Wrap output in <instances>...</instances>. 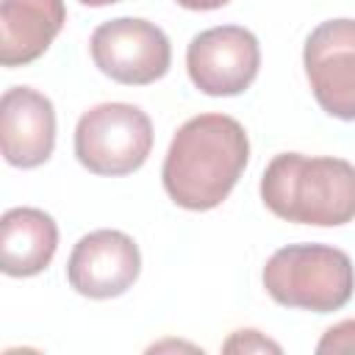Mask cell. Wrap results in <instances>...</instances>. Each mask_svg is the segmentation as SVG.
Listing matches in <instances>:
<instances>
[{
    "instance_id": "6da1fadb",
    "label": "cell",
    "mask_w": 355,
    "mask_h": 355,
    "mask_svg": "<svg viewBox=\"0 0 355 355\" xmlns=\"http://www.w3.org/2000/svg\"><path fill=\"white\" fill-rule=\"evenodd\" d=\"M250 158V139L227 114H200L180 125L166 158L164 189L172 202L189 211H211L239 183Z\"/></svg>"
},
{
    "instance_id": "7a4b0ae2",
    "label": "cell",
    "mask_w": 355,
    "mask_h": 355,
    "mask_svg": "<svg viewBox=\"0 0 355 355\" xmlns=\"http://www.w3.org/2000/svg\"><path fill=\"white\" fill-rule=\"evenodd\" d=\"M261 200L286 222L347 225L355 219V166L333 155L280 153L261 178Z\"/></svg>"
},
{
    "instance_id": "3957f363",
    "label": "cell",
    "mask_w": 355,
    "mask_h": 355,
    "mask_svg": "<svg viewBox=\"0 0 355 355\" xmlns=\"http://www.w3.org/2000/svg\"><path fill=\"white\" fill-rule=\"evenodd\" d=\"M263 288L286 308L330 313L349 302L355 291V266L338 247L288 244L266 261Z\"/></svg>"
},
{
    "instance_id": "277c9868",
    "label": "cell",
    "mask_w": 355,
    "mask_h": 355,
    "mask_svg": "<svg viewBox=\"0 0 355 355\" xmlns=\"http://www.w3.org/2000/svg\"><path fill=\"white\" fill-rule=\"evenodd\" d=\"M153 150V122L130 103H100L75 128V155L94 175L136 172Z\"/></svg>"
},
{
    "instance_id": "5b68a950",
    "label": "cell",
    "mask_w": 355,
    "mask_h": 355,
    "mask_svg": "<svg viewBox=\"0 0 355 355\" xmlns=\"http://www.w3.org/2000/svg\"><path fill=\"white\" fill-rule=\"evenodd\" d=\"M89 50L94 67L125 86L155 83L172 64L166 33L139 17H116L97 25L89 39Z\"/></svg>"
},
{
    "instance_id": "8992f818",
    "label": "cell",
    "mask_w": 355,
    "mask_h": 355,
    "mask_svg": "<svg viewBox=\"0 0 355 355\" xmlns=\"http://www.w3.org/2000/svg\"><path fill=\"white\" fill-rule=\"evenodd\" d=\"M258 39L241 25H216L197 33L186 50L191 83L211 97L241 94L258 75Z\"/></svg>"
},
{
    "instance_id": "52a82bcc",
    "label": "cell",
    "mask_w": 355,
    "mask_h": 355,
    "mask_svg": "<svg viewBox=\"0 0 355 355\" xmlns=\"http://www.w3.org/2000/svg\"><path fill=\"white\" fill-rule=\"evenodd\" d=\"M302 64L322 111L355 122V19L316 25L305 42Z\"/></svg>"
},
{
    "instance_id": "ba28073f",
    "label": "cell",
    "mask_w": 355,
    "mask_h": 355,
    "mask_svg": "<svg viewBox=\"0 0 355 355\" xmlns=\"http://www.w3.org/2000/svg\"><path fill=\"white\" fill-rule=\"evenodd\" d=\"M141 272L136 241L122 230L86 233L67 263L69 286L92 300H111L125 294Z\"/></svg>"
},
{
    "instance_id": "9c48e42d",
    "label": "cell",
    "mask_w": 355,
    "mask_h": 355,
    "mask_svg": "<svg viewBox=\"0 0 355 355\" xmlns=\"http://www.w3.org/2000/svg\"><path fill=\"white\" fill-rule=\"evenodd\" d=\"M0 147L11 166H42L55 147V111L53 103L31 89L11 86L0 100Z\"/></svg>"
},
{
    "instance_id": "30bf717a",
    "label": "cell",
    "mask_w": 355,
    "mask_h": 355,
    "mask_svg": "<svg viewBox=\"0 0 355 355\" xmlns=\"http://www.w3.org/2000/svg\"><path fill=\"white\" fill-rule=\"evenodd\" d=\"M67 22L64 0H3L0 3V64L25 67L36 61Z\"/></svg>"
},
{
    "instance_id": "8fae6325",
    "label": "cell",
    "mask_w": 355,
    "mask_h": 355,
    "mask_svg": "<svg viewBox=\"0 0 355 355\" xmlns=\"http://www.w3.org/2000/svg\"><path fill=\"white\" fill-rule=\"evenodd\" d=\"M58 247V227L42 208H11L0 219V269L31 277L47 269Z\"/></svg>"
},
{
    "instance_id": "7c38bea8",
    "label": "cell",
    "mask_w": 355,
    "mask_h": 355,
    "mask_svg": "<svg viewBox=\"0 0 355 355\" xmlns=\"http://www.w3.org/2000/svg\"><path fill=\"white\" fill-rule=\"evenodd\" d=\"M316 352H355V319H344L324 330Z\"/></svg>"
},
{
    "instance_id": "4fadbf2b",
    "label": "cell",
    "mask_w": 355,
    "mask_h": 355,
    "mask_svg": "<svg viewBox=\"0 0 355 355\" xmlns=\"http://www.w3.org/2000/svg\"><path fill=\"white\" fill-rule=\"evenodd\" d=\"M280 352V347L269 338H263L258 330H236L227 341H225V352Z\"/></svg>"
},
{
    "instance_id": "5bb4252c",
    "label": "cell",
    "mask_w": 355,
    "mask_h": 355,
    "mask_svg": "<svg viewBox=\"0 0 355 355\" xmlns=\"http://www.w3.org/2000/svg\"><path fill=\"white\" fill-rule=\"evenodd\" d=\"M178 6L189 8V11H214V8H222L227 6L230 0H175Z\"/></svg>"
},
{
    "instance_id": "9a60e30c",
    "label": "cell",
    "mask_w": 355,
    "mask_h": 355,
    "mask_svg": "<svg viewBox=\"0 0 355 355\" xmlns=\"http://www.w3.org/2000/svg\"><path fill=\"white\" fill-rule=\"evenodd\" d=\"M83 6H92V8H100V6H111V3H119V0H80Z\"/></svg>"
}]
</instances>
